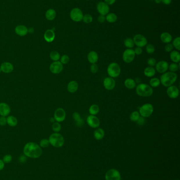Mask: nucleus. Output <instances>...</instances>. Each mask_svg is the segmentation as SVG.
Here are the masks:
<instances>
[{
	"instance_id": "f257e3e1",
	"label": "nucleus",
	"mask_w": 180,
	"mask_h": 180,
	"mask_svg": "<svg viewBox=\"0 0 180 180\" xmlns=\"http://www.w3.org/2000/svg\"><path fill=\"white\" fill-rule=\"evenodd\" d=\"M23 153L26 157L37 159L42 154V148L37 143L29 142L26 143L23 148Z\"/></svg>"
},
{
	"instance_id": "f03ea898",
	"label": "nucleus",
	"mask_w": 180,
	"mask_h": 180,
	"mask_svg": "<svg viewBox=\"0 0 180 180\" xmlns=\"http://www.w3.org/2000/svg\"><path fill=\"white\" fill-rule=\"evenodd\" d=\"M177 76L175 73L166 72L163 73L160 78L161 83L165 87H168L172 85L177 80Z\"/></svg>"
},
{
	"instance_id": "7ed1b4c3",
	"label": "nucleus",
	"mask_w": 180,
	"mask_h": 180,
	"mask_svg": "<svg viewBox=\"0 0 180 180\" xmlns=\"http://www.w3.org/2000/svg\"><path fill=\"white\" fill-rule=\"evenodd\" d=\"M136 92L138 96L149 97L153 94V90L152 87L148 84L141 83L136 86Z\"/></svg>"
},
{
	"instance_id": "20e7f679",
	"label": "nucleus",
	"mask_w": 180,
	"mask_h": 180,
	"mask_svg": "<svg viewBox=\"0 0 180 180\" xmlns=\"http://www.w3.org/2000/svg\"><path fill=\"white\" fill-rule=\"evenodd\" d=\"M49 141L50 144L57 148H59L64 145V139L63 136L60 134L54 133L50 136Z\"/></svg>"
},
{
	"instance_id": "39448f33",
	"label": "nucleus",
	"mask_w": 180,
	"mask_h": 180,
	"mask_svg": "<svg viewBox=\"0 0 180 180\" xmlns=\"http://www.w3.org/2000/svg\"><path fill=\"white\" fill-rule=\"evenodd\" d=\"M107 72L109 77L112 78H116L120 75L121 69L119 64L115 62H113L108 65Z\"/></svg>"
},
{
	"instance_id": "423d86ee",
	"label": "nucleus",
	"mask_w": 180,
	"mask_h": 180,
	"mask_svg": "<svg viewBox=\"0 0 180 180\" xmlns=\"http://www.w3.org/2000/svg\"><path fill=\"white\" fill-rule=\"evenodd\" d=\"M154 107L150 103H146L143 105L139 108V113L140 115L143 117H148L153 113Z\"/></svg>"
},
{
	"instance_id": "0eeeda50",
	"label": "nucleus",
	"mask_w": 180,
	"mask_h": 180,
	"mask_svg": "<svg viewBox=\"0 0 180 180\" xmlns=\"http://www.w3.org/2000/svg\"><path fill=\"white\" fill-rule=\"evenodd\" d=\"M135 58V54L134 49H125L123 54V60L126 63H130L134 61Z\"/></svg>"
},
{
	"instance_id": "6e6552de",
	"label": "nucleus",
	"mask_w": 180,
	"mask_h": 180,
	"mask_svg": "<svg viewBox=\"0 0 180 180\" xmlns=\"http://www.w3.org/2000/svg\"><path fill=\"white\" fill-rule=\"evenodd\" d=\"M105 179L106 180H120L121 175L118 170L112 168L106 172L105 174Z\"/></svg>"
},
{
	"instance_id": "1a4fd4ad",
	"label": "nucleus",
	"mask_w": 180,
	"mask_h": 180,
	"mask_svg": "<svg viewBox=\"0 0 180 180\" xmlns=\"http://www.w3.org/2000/svg\"><path fill=\"white\" fill-rule=\"evenodd\" d=\"M83 16L84 15L82 12L79 8L73 9L70 13V16L71 19L76 22H78L82 20Z\"/></svg>"
},
{
	"instance_id": "9d476101",
	"label": "nucleus",
	"mask_w": 180,
	"mask_h": 180,
	"mask_svg": "<svg viewBox=\"0 0 180 180\" xmlns=\"http://www.w3.org/2000/svg\"><path fill=\"white\" fill-rule=\"evenodd\" d=\"M63 69V64L60 61H55L50 65L49 70L50 72L55 74H58L60 73Z\"/></svg>"
},
{
	"instance_id": "9b49d317",
	"label": "nucleus",
	"mask_w": 180,
	"mask_h": 180,
	"mask_svg": "<svg viewBox=\"0 0 180 180\" xmlns=\"http://www.w3.org/2000/svg\"><path fill=\"white\" fill-rule=\"evenodd\" d=\"M134 43L137 47H143L146 45L147 43V40L144 35L142 34H136L134 37Z\"/></svg>"
},
{
	"instance_id": "f8f14e48",
	"label": "nucleus",
	"mask_w": 180,
	"mask_h": 180,
	"mask_svg": "<svg viewBox=\"0 0 180 180\" xmlns=\"http://www.w3.org/2000/svg\"><path fill=\"white\" fill-rule=\"evenodd\" d=\"M66 113L62 108H58L55 111L53 118L57 122H63L66 119Z\"/></svg>"
},
{
	"instance_id": "ddd939ff",
	"label": "nucleus",
	"mask_w": 180,
	"mask_h": 180,
	"mask_svg": "<svg viewBox=\"0 0 180 180\" xmlns=\"http://www.w3.org/2000/svg\"><path fill=\"white\" fill-rule=\"evenodd\" d=\"M87 122L88 125L93 128H98L100 126V120L95 115H90L87 117Z\"/></svg>"
},
{
	"instance_id": "4468645a",
	"label": "nucleus",
	"mask_w": 180,
	"mask_h": 180,
	"mask_svg": "<svg viewBox=\"0 0 180 180\" xmlns=\"http://www.w3.org/2000/svg\"><path fill=\"white\" fill-rule=\"evenodd\" d=\"M166 93L170 98L172 99H177L179 95V90L176 86L171 85L168 87Z\"/></svg>"
},
{
	"instance_id": "2eb2a0df",
	"label": "nucleus",
	"mask_w": 180,
	"mask_h": 180,
	"mask_svg": "<svg viewBox=\"0 0 180 180\" xmlns=\"http://www.w3.org/2000/svg\"><path fill=\"white\" fill-rule=\"evenodd\" d=\"M97 9L100 14L104 16L107 14L110 10L108 5L104 2H100L98 3Z\"/></svg>"
},
{
	"instance_id": "dca6fc26",
	"label": "nucleus",
	"mask_w": 180,
	"mask_h": 180,
	"mask_svg": "<svg viewBox=\"0 0 180 180\" xmlns=\"http://www.w3.org/2000/svg\"><path fill=\"white\" fill-rule=\"evenodd\" d=\"M168 63L165 61H161L155 65V70L160 73L166 72L168 69Z\"/></svg>"
},
{
	"instance_id": "f3484780",
	"label": "nucleus",
	"mask_w": 180,
	"mask_h": 180,
	"mask_svg": "<svg viewBox=\"0 0 180 180\" xmlns=\"http://www.w3.org/2000/svg\"><path fill=\"white\" fill-rule=\"evenodd\" d=\"M103 84H104L105 88L106 90L111 91V90H113L115 87L116 82L114 78H110V77H107L105 78Z\"/></svg>"
},
{
	"instance_id": "a211bd4d",
	"label": "nucleus",
	"mask_w": 180,
	"mask_h": 180,
	"mask_svg": "<svg viewBox=\"0 0 180 180\" xmlns=\"http://www.w3.org/2000/svg\"><path fill=\"white\" fill-rule=\"evenodd\" d=\"M11 109L9 105L6 103H0V115L1 116H8L10 113Z\"/></svg>"
},
{
	"instance_id": "6ab92c4d",
	"label": "nucleus",
	"mask_w": 180,
	"mask_h": 180,
	"mask_svg": "<svg viewBox=\"0 0 180 180\" xmlns=\"http://www.w3.org/2000/svg\"><path fill=\"white\" fill-rule=\"evenodd\" d=\"M0 68L1 71H2L3 72L5 73H10L13 71L14 67L13 64L11 63L8 62H5L1 64Z\"/></svg>"
},
{
	"instance_id": "aec40b11",
	"label": "nucleus",
	"mask_w": 180,
	"mask_h": 180,
	"mask_svg": "<svg viewBox=\"0 0 180 180\" xmlns=\"http://www.w3.org/2000/svg\"><path fill=\"white\" fill-rule=\"evenodd\" d=\"M44 38L45 41L51 43L54 41L55 38V33L52 30H48L44 34Z\"/></svg>"
},
{
	"instance_id": "412c9836",
	"label": "nucleus",
	"mask_w": 180,
	"mask_h": 180,
	"mask_svg": "<svg viewBox=\"0 0 180 180\" xmlns=\"http://www.w3.org/2000/svg\"><path fill=\"white\" fill-rule=\"evenodd\" d=\"M15 32L17 35L23 36L26 35L28 33V29L24 25H19L15 27Z\"/></svg>"
},
{
	"instance_id": "4be33fe9",
	"label": "nucleus",
	"mask_w": 180,
	"mask_h": 180,
	"mask_svg": "<svg viewBox=\"0 0 180 180\" xmlns=\"http://www.w3.org/2000/svg\"><path fill=\"white\" fill-rule=\"evenodd\" d=\"M87 59L91 64H95L98 60V55L95 51H91L88 53Z\"/></svg>"
},
{
	"instance_id": "5701e85b",
	"label": "nucleus",
	"mask_w": 180,
	"mask_h": 180,
	"mask_svg": "<svg viewBox=\"0 0 180 180\" xmlns=\"http://www.w3.org/2000/svg\"><path fill=\"white\" fill-rule=\"evenodd\" d=\"M78 83L75 81H71L67 85V90L71 93H75L78 89Z\"/></svg>"
},
{
	"instance_id": "b1692460",
	"label": "nucleus",
	"mask_w": 180,
	"mask_h": 180,
	"mask_svg": "<svg viewBox=\"0 0 180 180\" xmlns=\"http://www.w3.org/2000/svg\"><path fill=\"white\" fill-rule=\"evenodd\" d=\"M160 38L163 43H170L172 40V36L168 32H163L160 36Z\"/></svg>"
},
{
	"instance_id": "393cba45",
	"label": "nucleus",
	"mask_w": 180,
	"mask_h": 180,
	"mask_svg": "<svg viewBox=\"0 0 180 180\" xmlns=\"http://www.w3.org/2000/svg\"><path fill=\"white\" fill-rule=\"evenodd\" d=\"M94 137L97 140L102 139L105 136V131L102 128H97L93 133Z\"/></svg>"
},
{
	"instance_id": "a878e982",
	"label": "nucleus",
	"mask_w": 180,
	"mask_h": 180,
	"mask_svg": "<svg viewBox=\"0 0 180 180\" xmlns=\"http://www.w3.org/2000/svg\"><path fill=\"white\" fill-rule=\"evenodd\" d=\"M170 59L174 63H177L180 62V54L179 51H172L170 53Z\"/></svg>"
},
{
	"instance_id": "bb28decb",
	"label": "nucleus",
	"mask_w": 180,
	"mask_h": 180,
	"mask_svg": "<svg viewBox=\"0 0 180 180\" xmlns=\"http://www.w3.org/2000/svg\"><path fill=\"white\" fill-rule=\"evenodd\" d=\"M155 73H156V70L153 67H147L145 68L144 71V75L148 78H152L154 76Z\"/></svg>"
},
{
	"instance_id": "cd10ccee",
	"label": "nucleus",
	"mask_w": 180,
	"mask_h": 180,
	"mask_svg": "<svg viewBox=\"0 0 180 180\" xmlns=\"http://www.w3.org/2000/svg\"><path fill=\"white\" fill-rule=\"evenodd\" d=\"M125 87L128 89H133L136 87V83L135 81L132 78H127L124 82Z\"/></svg>"
},
{
	"instance_id": "c85d7f7f",
	"label": "nucleus",
	"mask_w": 180,
	"mask_h": 180,
	"mask_svg": "<svg viewBox=\"0 0 180 180\" xmlns=\"http://www.w3.org/2000/svg\"><path fill=\"white\" fill-rule=\"evenodd\" d=\"M56 16V12L53 9H49L46 13V18L48 20H53Z\"/></svg>"
},
{
	"instance_id": "c756f323",
	"label": "nucleus",
	"mask_w": 180,
	"mask_h": 180,
	"mask_svg": "<svg viewBox=\"0 0 180 180\" xmlns=\"http://www.w3.org/2000/svg\"><path fill=\"white\" fill-rule=\"evenodd\" d=\"M6 121H7V124L12 127H14V126H17L18 123L17 117L12 115L8 116V117L6 118Z\"/></svg>"
},
{
	"instance_id": "7c9ffc66",
	"label": "nucleus",
	"mask_w": 180,
	"mask_h": 180,
	"mask_svg": "<svg viewBox=\"0 0 180 180\" xmlns=\"http://www.w3.org/2000/svg\"><path fill=\"white\" fill-rule=\"evenodd\" d=\"M73 119L76 122L77 125L79 126H80L81 125H83L84 121H83V120L81 119L80 114L78 112H75L73 114Z\"/></svg>"
},
{
	"instance_id": "2f4dec72",
	"label": "nucleus",
	"mask_w": 180,
	"mask_h": 180,
	"mask_svg": "<svg viewBox=\"0 0 180 180\" xmlns=\"http://www.w3.org/2000/svg\"><path fill=\"white\" fill-rule=\"evenodd\" d=\"M99 107L97 104L91 105L89 109V112L90 115H96L99 112Z\"/></svg>"
},
{
	"instance_id": "473e14b6",
	"label": "nucleus",
	"mask_w": 180,
	"mask_h": 180,
	"mask_svg": "<svg viewBox=\"0 0 180 180\" xmlns=\"http://www.w3.org/2000/svg\"><path fill=\"white\" fill-rule=\"evenodd\" d=\"M60 57H61L60 54L57 51H53L50 53V58L52 60V61H53L54 62L59 61L60 58Z\"/></svg>"
},
{
	"instance_id": "72a5a7b5",
	"label": "nucleus",
	"mask_w": 180,
	"mask_h": 180,
	"mask_svg": "<svg viewBox=\"0 0 180 180\" xmlns=\"http://www.w3.org/2000/svg\"><path fill=\"white\" fill-rule=\"evenodd\" d=\"M106 20L109 23H114L117 20V16L115 14L111 13L107 15Z\"/></svg>"
},
{
	"instance_id": "f704fd0d",
	"label": "nucleus",
	"mask_w": 180,
	"mask_h": 180,
	"mask_svg": "<svg viewBox=\"0 0 180 180\" xmlns=\"http://www.w3.org/2000/svg\"><path fill=\"white\" fill-rule=\"evenodd\" d=\"M161 84L160 79L157 78H153L151 79L150 81V84L151 87H158L160 84Z\"/></svg>"
},
{
	"instance_id": "c9c22d12",
	"label": "nucleus",
	"mask_w": 180,
	"mask_h": 180,
	"mask_svg": "<svg viewBox=\"0 0 180 180\" xmlns=\"http://www.w3.org/2000/svg\"><path fill=\"white\" fill-rule=\"evenodd\" d=\"M124 43L125 47H127L128 49L133 48L135 45L134 43L133 40L131 38H127L126 39H125Z\"/></svg>"
},
{
	"instance_id": "e433bc0d",
	"label": "nucleus",
	"mask_w": 180,
	"mask_h": 180,
	"mask_svg": "<svg viewBox=\"0 0 180 180\" xmlns=\"http://www.w3.org/2000/svg\"><path fill=\"white\" fill-rule=\"evenodd\" d=\"M140 117V114L138 111H134L131 114L129 118L133 122H137V120L139 119Z\"/></svg>"
},
{
	"instance_id": "4c0bfd02",
	"label": "nucleus",
	"mask_w": 180,
	"mask_h": 180,
	"mask_svg": "<svg viewBox=\"0 0 180 180\" xmlns=\"http://www.w3.org/2000/svg\"><path fill=\"white\" fill-rule=\"evenodd\" d=\"M52 130L55 133H58L61 131V125L59 122H54L52 125Z\"/></svg>"
},
{
	"instance_id": "58836bf2",
	"label": "nucleus",
	"mask_w": 180,
	"mask_h": 180,
	"mask_svg": "<svg viewBox=\"0 0 180 180\" xmlns=\"http://www.w3.org/2000/svg\"><path fill=\"white\" fill-rule=\"evenodd\" d=\"M168 69L170 72L175 73L179 69V65L175 63H173L170 65H168Z\"/></svg>"
},
{
	"instance_id": "ea45409f",
	"label": "nucleus",
	"mask_w": 180,
	"mask_h": 180,
	"mask_svg": "<svg viewBox=\"0 0 180 180\" xmlns=\"http://www.w3.org/2000/svg\"><path fill=\"white\" fill-rule=\"evenodd\" d=\"M172 45L173 46V47H175L176 49L180 51V38L177 37L174 39L173 41Z\"/></svg>"
},
{
	"instance_id": "a19ab883",
	"label": "nucleus",
	"mask_w": 180,
	"mask_h": 180,
	"mask_svg": "<svg viewBox=\"0 0 180 180\" xmlns=\"http://www.w3.org/2000/svg\"><path fill=\"white\" fill-rule=\"evenodd\" d=\"M82 20L86 23H90L93 21V17L90 14H85L83 16Z\"/></svg>"
},
{
	"instance_id": "79ce46f5",
	"label": "nucleus",
	"mask_w": 180,
	"mask_h": 180,
	"mask_svg": "<svg viewBox=\"0 0 180 180\" xmlns=\"http://www.w3.org/2000/svg\"><path fill=\"white\" fill-rule=\"evenodd\" d=\"M50 143L49 139H44L41 140L40 142V146L41 148H46L48 147Z\"/></svg>"
},
{
	"instance_id": "37998d69",
	"label": "nucleus",
	"mask_w": 180,
	"mask_h": 180,
	"mask_svg": "<svg viewBox=\"0 0 180 180\" xmlns=\"http://www.w3.org/2000/svg\"><path fill=\"white\" fill-rule=\"evenodd\" d=\"M146 52H147L148 54H153V53L154 52V51H155V47H154V46H153L152 44H147V45H146Z\"/></svg>"
},
{
	"instance_id": "c03bdc74",
	"label": "nucleus",
	"mask_w": 180,
	"mask_h": 180,
	"mask_svg": "<svg viewBox=\"0 0 180 180\" xmlns=\"http://www.w3.org/2000/svg\"><path fill=\"white\" fill-rule=\"evenodd\" d=\"M60 62L62 64H66L69 62L70 58L68 55H63L60 57Z\"/></svg>"
},
{
	"instance_id": "a18cd8bd",
	"label": "nucleus",
	"mask_w": 180,
	"mask_h": 180,
	"mask_svg": "<svg viewBox=\"0 0 180 180\" xmlns=\"http://www.w3.org/2000/svg\"><path fill=\"white\" fill-rule=\"evenodd\" d=\"M147 63L150 67H153L155 66V65L156 64V61L153 58H150L147 60Z\"/></svg>"
},
{
	"instance_id": "49530a36",
	"label": "nucleus",
	"mask_w": 180,
	"mask_h": 180,
	"mask_svg": "<svg viewBox=\"0 0 180 180\" xmlns=\"http://www.w3.org/2000/svg\"><path fill=\"white\" fill-rule=\"evenodd\" d=\"M90 71L91 72V73H93V74H95L97 73V72L98 71V65L95 63V64H92L90 66Z\"/></svg>"
},
{
	"instance_id": "de8ad7c7",
	"label": "nucleus",
	"mask_w": 180,
	"mask_h": 180,
	"mask_svg": "<svg viewBox=\"0 0 180 180\" xmlns=\"http://www.w3.org/2000/svg\"><path fill=\"white\" fill-rule=\"evenodd\" d=\"M12 160V157L10 154L6 155L3 157V161L4 163H9L11 162Z\"/></svg>"
},
{
	"instance_id": "09e8293b",
	"label": "nucleus",
	"mask_w": 180,
	"mask_h": 180,
	"mask_svg": "<svg viewBox=\"0 0 180 180\" xmlns=\"http://www.w3.org/2000/svg\"><path fill=\"white\" fill-rule=\"evenodd\" d=\"M164 49L166 52H171L172 51L173 49V46L172 45V44L168 43L166 44L164 47Z\"/></svg>"
},
{
	"instance_id": "8fccbe9b",
	"label": "nucleus",
	"mask_w": 180,
	"mask_h": 180,
	"mask_svg": "<svg viewBox=\"0 0 180 180\" xmlns=\"http://www.w3.org/2000/svg\"><path fill=\"white\" fill-rule=\"evenodd\" d=\"M7 124L6 118L4 116L0 117V125L1 126H5Z\"/></svg>"
},
{
	"instance_id": "3c124183",
	"label": "nucleus",
	"mask_w": 180,
	"mask_h": 180,
	"mask_svg": "<svg viewBox=\"0 0 180 180\" xmlns=\"http://www.w3.org/2000/svg\"><path fill=\"white\" fill-rule=\"evenodd\" d=\"M145 119L144 117H139V119L137 120V123L138 125H144L145 124Z\"/></svg>"
},
{
	"instance_id": "603ef678",
	"label": "nucleus",
	"mask_w": 180,
	"mask_h": 180,
	"mask_svg": "<svg viewBox=\"0 0 180 180\" xmlns=\"http://www.w3.org/2000/svg\"><path fill=\"white\" fill-rule=\"evenodd\" d=\"M134 51L135 55H141L143 52V49L142 47H137L136 48H135Z\"/></svg>"
},
{
	"instance_id": "864d4df0",
	"label": "nucleus",
	"mask_w": 180,
	"mask_h": 180,
	"mask_svg": "<svg viewBox=\"0 0 180 180\" xmlns=\"http://www.w3.org/2000/svg\"><path fill=\"white\" fill-rule=\"evenodd\" d=\"M26 160H27L26 157L25 155H21L20 157H19V162L21 163H24L26 162Z\"/></svg>"
},
{
	"instance_id": "5fc2aeb1",
	"label": "nucleus",
	"mask_w": 180,
	"mask_h": 180,
	"mask_svg": "<svg viewBox=\"0 0 180 180\" xmlns=\"http://www.w3.org/2000/svg\"><path fill=\"white\" fill-rule=\"evenodd\" d=\"M106 20V18L105 17L104 15H99L98 18V21L99 23H104Z\"/></svg>"
},
{
	"instance_id": "6e6d98bb",
	"label": "nucleus",
	"mask_w": 180,
	"mask_h": 180,
	"mask_svg": "<svg viewBox=\"0 0 180 180\" xmlns=\"http://www.w3.org/2000/svg\"><path fill=\"white\" fill-rule=\"evenodd\" d=\"M105 2L108 5H112L116 2V0H105Z\"/></svg>"
},
{
	"instance_id": "4d7b16f0",
	"label": "nucleus",
	"mask_w": 180,
	"mask_h": 180,
	"mask_svg": "<svg viewBox=\"0 0 180 180\" xmlns=\"http://www.w3.org/2000/svg\"><path fill=\"white\" fill-rule=\"evenodd\" d=\"M161 2L165 5H170L171 3L172 0H161Z\"/></svg>"
},
{
	"instance_id": "13d9d810",
	"label": "nucleus",
	"mask_w": 180,
	"mask_h": 180,
	"mask_svg": "<svg viewBox=\"0 0 180 180\" xmlns=\"http://www.w3.org/2000/svg\"><path fill=\"white\" fill-rule=\"evenodd\" d=\"M4 166H5V163L3 162V160H0V171L3 170L4 168Z\"/></svg>"
},
{
	"instance_id": "bf43d9fd",
	"label": "nucleus",
	"mask_w": 180,
	"mask_h": 180,
	"mask_svg": "<svg viewBox=\"0 0 180 180\" xmlns=\"http://www.w3.org/2000/svg\"><path fill=\"white\" fill-rule=\"evenodd\" d=\"M34 32V29H33V28H30L29 29H28V32H30V33H33Z\"/></svg>"
},
{
	"instance_id": "052dcab7",
	"label": "nucleus",
	"mask_w": 180,
	"mask_h": 180,
	"mask_svg": "<svg viewBox=\"0 0 180 180\" xmlns=\"http://www.w3.org/2000/svg\"><path fill=\"white\" fill-rule=\"evenodd\" d=\"M50 122H52V123H53L55 122V119H54L53 117H52V118H51V119H50Z\"/></svg>"
},
{
	"instance_id": "680f3d73",
	"label": "nucleus",
	"mask_w": 180,
	"mask_h": 180,
	"mask_svg": "<svg viewBox=\"0 0 180 180\" xmlns=\"http://www.w3.org/2000/svg\"><path fill=\"white\" fill-rule=\"evenodd\" d=\"M154 1H155V2L156 3H157V4H159V3L161 2V0H154Z\"/></svg>"
},
{
	"instance_id": "e2e57ef3",
	"label": "nucleus",
	"mask_w": 180,
	"mask_h": 180,
	"mask_svg": "<svg viewBox=\"0 0 180 180\" xmlns=\"http://www.w3.org/2000/svg\"><path fill=\"white\" fill-rule=\"evenodd\" d=\"M1 68H0V73H1Z\"/></svg>"
},
{
	"instance_id": "0e129e2a",
	"label": "nucleus",
	"mask_w": 180,
	"mask_h": 180,
	"mask_svg": "<svg viewBox=\"0 0 180 180\" xmlns=\"http://www.w3.org/2000/svg\"><path fill=\"white\" fill-rule=\"evenodd\" d=\"M87 1H90V0H87Z\"/></svg>"
},
{
	"instance_id": "69168bd1",
	"label": "nucleus",
	"mask_w": 180,
	"mask_h": 180,
	"mask_svg": "<svg viewBox=\"0 0 180 180\" xmlns=\"http://www.w3.org/2000/svg\"></svg>"
}]
</instances>
